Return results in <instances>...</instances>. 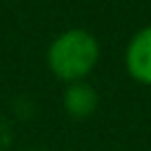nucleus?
<instances>
[{"instance_id":"nucleus-1","label":"nucleus","mask_w":151,"mask_h":151,"mask_svg":"<svg viewBox=\"0 0 151 151\" xmlns=\"http://www.w3.org/2000/svg\"><path fill=\"white\" fill-rule=\"evenodd\" d=\"M99 40L87 28H66L47 45L45 61L54 78L61 83L85 80L99 64Z\"/></svg>"},{"instance_id":"nucleus-2","label":"nucleus","mask_w":151,"mask_h":151,"mask_svg":"<svg viewBox=\"0 0 151 151\" xmlns=\"http://www.w3.org/2000/svg\"><path fill=\"white\" fill-rule=\"evenodd\" d=\"M125 71L134 83L151 87V24L130 38L125 47Z\"/></svg>"},{"instance_id":"nucleus-3","label":"nucleus","mask_w":151,"mask_h":151,"mask_svg":"<svg viewBox=\"0 0 151 151\" xmlns=\"http://www.w3.org/2000/svg\"><path fill=\"white\" fill-rule=\"evenodd\" d=\"M61 104H64V111H66L71 118L83 120V118H90V116L97 111L99 94H97V90H94L87 80H78V83H68V85L64 87Z\"/></svg>"},{"instance_id":"nucleus-4","label":"nucleus","mask_w":151,"mask_h":151,"mask_svg":"<svg viewBox=\"0 0 151 151\" xmlns=\"http://www.w3.org/2000/svg\"><path fill=\"white\" fill-rule=\"evenodd\" d=\"M33 151H45V149H33Z\"/></svg>"}]
</instances>
